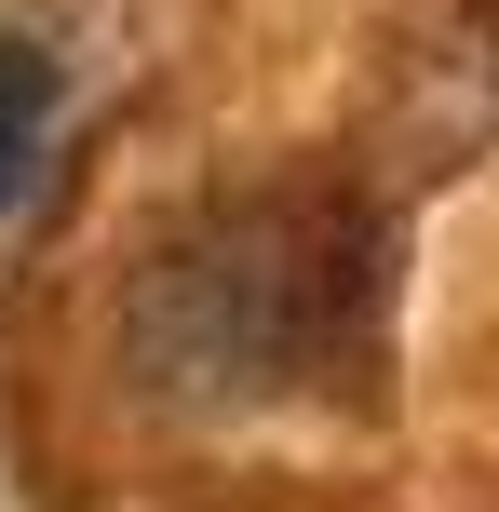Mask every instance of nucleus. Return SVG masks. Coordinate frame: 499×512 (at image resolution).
<instances>
[{
    "mask_svg": "<svg viewBox=\"0 0 499 512\" xmlns=\"http://www.w3.org/2000/svg\"><path fill=\"white\" fill-rule=\"evenodd\" d=\"M162 310V364L189 391H284L365 337L378 310V230L338 189H270V203L203 216L176 256L149 270Z\"/></svg>",
    "mask_w": 499,
    "mask_h": 512,
    "instance_id": "f257e3e1",
    "label": "nucleus"
},
{
    "mask_svg": "<svg viewBox=\"0 0 499 512\" xmlns=\"http://www.w3.org/2000/svg\"><path fill=\"white\" fill-rule=\"evenodd\" d=\"M41 135H54V54L0 27V203L41 176Z\"/></svg>",
    "mask_w": 499,
    "mask_h": 512,
    "instance_id": "f03ea898",
    "label": "nucleus"
}]
</instances>
